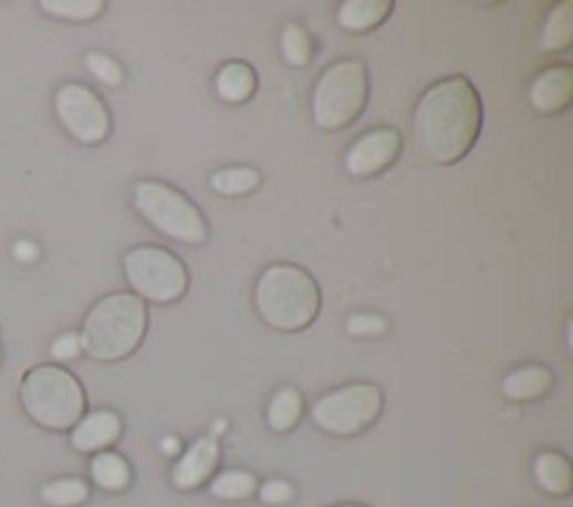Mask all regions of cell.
I'll list each match as a JSON object with an SVG mask.
<instances>
[{
  "label": "cell",
  "instance_id": "obj_1",
  "mask_svg": "<svg viewBox=\"0 0 573 507\" xmlns=\"http://www.w3.org/2000/svg\"><path fill=\"white\" fill-rule=\"evenodd\" d=\"M482 130V101L466 76L433 85L417 104L413 137L419 155L439 166L461 161Z\"/></svg>",
  "mask_w": 573,
  "mask_h": 507
},
{
  "label": "cell",
  "instance_id": "obj_2",
  "mask_svg": "<svg viewBox=\"0 0 573 507\" xmlns=\"http://www.w3.org/2000/svg\"><path fill=\"white\" fill-rule=\"evenodd\" d=\"M256 307L269 327L286 334L301 331L319 316L321 291L308 271L273 264L256 284Z\"/></svg>",
  "mask_w": 573,
  "mask_h": 507
},
{
  "label": "cell",
  "instance_id": "obj_3",
  "mask_svg": "<svg viewBox=\"0 0 573 507\" xmlns=\"http://www.w3.org/2000/svg\"><path fill=\"white\" fill-rule=\"evenodd\" d=\"M148 311L142 297L133 293H115L94 307L83 325L81 347L90 358L113 362L131 356L144 340Z\"/></svg>",
  "mask_w": 573,
  "mask_h": 507
},
{
  "label": "cell",
  "instance_id": "obj_4",
  "mask_svg": "<svg viewBox=\"0 0 573 507\" xmlns=\"http://www.w3.org/2000/svg\"><path fill=\"white\" fill-rule=\"evenodd\" d=\"M369 76L363 61L345 59L330 65L316 83L312 113L323 130H343L365 110Z\"/></svg>",
  "mask_w": 573,
  "mask_h": 507
},
{
  "label": "cell",
  "instance_id": "obj_5",
  "mask_svg": "<svg viewBox=\"0 0 573 507\" xmlns=\"http://www.w3.org/2000/svg\"><path fill=\"white\" fill-rule=\"evenodd\" d=\"M137 213L166 237L181 244H202L207 222L198 207L186 194L162 181H139L133 192Z\"/></svg>",
  "mask_w": 573,
  "mask_h": 507
},
{
  "label": "cell",
  "instance_id": "obj_6",
  "mask_svg": "<svg viewBox=\"0 0 573 507\" xmlns=\"http://www.w3.org/2000/svg\"><path fill=\"white\" fill-rule=\"evenodd\" d=\"M23 404L37 423L50 430H67L81 421L85 398L72 373L48 365L28 373Z\"/></svg>",
  "mask_w": 573,
  "mask_h": 507
},
{
  "label": "cell",
  "instance_id": "obj_7",
  "mask_svg": "<svg viewBox=\"0 0 573 507\" xmlns=\"http://www.w3.org/2000/svg\"><path fill=\"white\" fill-rule=\"evenodd\" d=\"M384 410V393L376 384L358 382L323 395L312 410L314 423L334 436H354L367 430Z\"/></svg>",
  "mask_w": 573,
  "mask_h": 507
},
{
  "label": "cell",
  "instance_id": "obj_8",
  "mask_svg": "<svg viewBox=\"0 0 573 507\" xmlns=\"http://www.w3.org/2000/svg\"><path fill=\"white\" fill-rule=\"evenodd\" d=\"M124 268L131 286L146 299L170 304L188 288L186 266L166 249L139 246L124 257Z\"/></svg>",
  "mask_w": 573,
  "mask_h": 507
},
{
  "label": "cell",
  "instance_id": "obj_9",
  "mask_svg": "<svg viewBox=\"0 0 573 507\" xmlns=\"http://www.w3.org/2000/svg\"><path fill=\"white\" fill-rule=\"evenodd\" d=\"M56 113L65 130L81 144H100L111 133V119L104 104L85 85H63L56 92Z\"/></svg>",
  "mask_w": 573,
  "mask_h": 507
},
{
  "label": "cell",
  "instance_id": "obj_10",
  "mask_svg": "<svg viewBox=\"0 0 573 507\" xmlns=\"http://www.w3.org/2000/svg\"><path fill=\"white\" fill-rule=\"evenodd\" d=\"M402 150V135L395 128L365 133L345 155V168L352 177H372L386 170Z\"/></svg>",
  "mask_w": 573,
  "mask_h": 507
},
{
  "label": "cell",
  "instance_id": "obj_11",
  "mask_svg": "<svg viewBox=\"0 0 573 507\" xmlns=\"http://www.w3.org/2000/svg\"><path fill=\"white\" fill-rule=\"evenodd\" d=\"M220 463V445L213 436H205L190 445L173 467V485L194 489L205 485Z\"/></svg>",
  "mask_w": 573,
  "mask_h": 507
},
{
  "label": "cell",
  "instance_id": "obj_12",
  "mask_svg": "<svg viewBox=\"0 0 573 507\" xmlns=\"http://www.w3.org/2000/svg\"><path fill=\"white\" fill-rule=\"evenodd\" d=\"M573 96V72L569 65L544 70L531 87V106L538 113L553 115L564 110Z\"/></svg>",
  "mask_w": 573,
  "mask_h": 507
},
{
  "label": "cell",
  "instance_id": "obj_13",
  "mask_svg": "<svg viewBox=\"0 0 573 507\" xmlns=\"http://www.w3.org/2000/svg\"><path fill=\"white\" fill-rule=\"evenodd\" d=\"M122 434V421L115 412H94L85 416L72 434V445L79 452H97L113 445Z\"/></svg>",
  "mask_w": 573,
  "mask_h": 507
},
{
  "label": "cell",
  "instance_id": "obj_14",
  "mask_svg": "<svg viewBox=\"0 0 573 507\" xmlns=\"http://www.w3.org/2000/svg\"><path fill=\"white\" fill-rule=\"evenodd\" d=\"M393 12L390 0H347L338 10V23L347 32H367Z\"/></svg>",
  "mask_w": 573,
  "mask_h": 507
},
{
  "label": "cell",
  "instance_id": "obj_15",
  "mask_svg": "<svg viewBox=\"0 0 573 507\" xmlns=\"http://www.w3.org/2000/svg\"><path fill=\"white\" fill-rule=\"evenodd\" d=\"M551 384H553V376L546 367L529 365L509 373L502 382V391L507 398L524 402V400L542 398L551 389Z\"/></svg>",
  "mask_w": 573,
  "mask_h": 507
},
{
  "label": "cell",
  "instance_id": "obj_16",
  "mask_svg": "<svg viewBox=\"0 0 573 507\" xmlns=\"http://www.w3.org/2000/svg\"><path fill=\"white\" fill-rule=\"evenodd\" d=\"M216 89L227 104H242L256 89V72L244 63H227L218 72Z\"/></svg>",
  "mask_w": 573,
  "mask_h": 507
},
{
  "label": "cell",
  "instance_id": "obj_17",
  "mask_svg": "<svg viewBox=\"0 0 573 507\" xmlns=\"http://www.w3.org/2000/svg\"><path fill=\"white\" fill-rule=\"evenodd\" d=\"M535 478L540 487L553 496H566L573 485L571 465L558 452H544L535 461Z\"/></svg>",
  "mask_w": 573,
  "mask_h": 507
},
{
  "label": "cell",
  "instance_id": "obj_18",
  "mask_svg": "<svg viewBox=\"0 0 573 507\" xmlns=\"http://www.w3.org/2000/svg\"><path fill=\"white\" fill-rule=\"evenodd\" d=\"M303 414V398L294 387L280 389L267 410V421L273 432H290L296 427L299 419Z\"/></svg>",
  "mask_w": 573,
  "mask_h": 507
},
{
  "label": "cell",
  "instance_id": "obj_19",
  "mask_svg": "<svg viewBox=\"0 0 573 507\" xmlns=\"http://www.w3.org/2000/svg\"><path fill=\"white\" fill-rule=\"evenodd\" d=\"M90 472H92L94 483L108 492H119V489L128 487V483H131V467L115 452H102L100 456H94Z\"/></svg>",
  "mask_w": 573,
  "mask_h": 507
},
{
  "label": "cell",
  "instance_id": "obj_20",
  "mask_svg": "<svg viewBox=\"0 0 573 507\" xmlns=\"http://www.w3.org/2000/svg\"><path fill=\"white\" fill-rule=\"evenodd\" d=\"M571 39H573V6L562 3L551 12L540 43L546 52H560L569 47Z\"/></svg>",
  "mask_w": 573,
  "mask_h": 507
},
{
  "label": "cell",
  "instance_id": "obj_21",
  "mask_svg": "<svg viewBox=\"0 0 573 507\" xmlns=\"http://www.w3.org/2000/svg\"><path fill=\"white\" fill-rule=\"evenodd\" d=\"M211 186L220 194L240 197V194H247V192H251L260 186V175H258V170L247 168V166L225 168V170H218L211 177Z\"/></svg>",
  "mask_w": 573,
  "mask_h": 507
},
{
  "label": "cell",
  "instance_id": "obj_22",
  "mask_svg": "<svg viewBox=\"0 0 573 507\" xmlns=\"http://www.w3.org/2000/svg\"><path fill=\"white\" fill-rule=\"evenodd\" d=\"M258 489V480L251 472L242 469H229L216 476L211 483V494L222 500H244Z\"/></svg>",
  "mask_w": 573,
  "mask_h": 507
},
{
  "label": "cell",
  "instance_id": "obj_23",
  "mask_svg": "<svg viewBox=\"0 0 573 507\" xmlns=\"http://www.w3.org/2000/svg\"><path fill=\"white\" fill-rule=\"evenodd\" d=\"M280 47H282L284 61L292 63L294 67L308 65L310 59H312V52H314L310 34L301 25H296V23H290V25L282 30Z\"/></svg>",
  "mask_w": 573,
  "mask_h": 507
},
{
  "label": "cell",
  "instance_id": "obj_24",
  "mask_svg": "<svg viewBox=\"0 0 573 507\" xmlns=\"http://www.w3.org/2000/svg\"><path fill=\"white\" fill-rule=\"evenodd\" d=\"M87 498V485L81 478H61L43 487V500L54 507H74Z\"/></svg>",
  "mask_w": 573,
  "mask_h": 507
},
{
  "label": "cell",
  "instance_id": "obj_25",
  "mask_svg": "<svg viewBox=\"0 0 573 507\" xmlns=\"http://www.w3.org/2000/svg\"><path fill=\"white\" fill-rule=\"evenodd\" d=\"M43 10L61 19L87 21L102 14L104 3H100V0H45Z\"/></svg>",
  "mask_w": 573,
  "mask_h": 507
},
{
  "label": "cell",
  "instance_id": "obj_26",
  "mask_svg": "<svg viewBox=\"0 0 573 507\" xmlns=\"http://www.w3.org/2000/svg\"><path fill=\"white\" fill-rule=\"evenodd\" d=\"M87 70L97 76L100 81H104L106 85H111V87H117V85H122V81H124V70H122V65L115 61V59H111V56H106V54H90L87 56Z\"/></svg>",
  "mask_w": 573,
  "mask_h": 507
},
{
  "label": "cell",
  "instance_id": "obj_27",
  "mask_svg": "<svg viewBox=\"0 0 573 507\" xmlns=\"http://www.w3.org/2000/svg\"><path fill=\"white\" fill-rule=\"evenodd\" d=\"M347 331L352 336H381L388 331V320L376 314H354L347 320Z\"/></svg>",
  "mask_w": 573,
  "mask_h": 507
},
{
  "label": "cell",
  "instance_id": "obj_28",
  "mask_svg": "<svg viewBox=\"0 0 573 507\" xmlns=\"http://www.w3.org/2000/svg\"><path fill=\"white\" fill-rule=\"evenodd\" d=\"M292 498H294V487H292V483H286V480L273 478V480H267L260 487V500L267 503V505H284V503H290Z\"/></svg>",
  "mask_w": 573,
  "mask_h": 507
},
{
  "label": "cell",
  "instance_id": "obj_29",
  "mask_svg": "<svg viewBox=\"0 0 573 507\" xmlns=\"http://www.w3.org/2000/svg\"><path fill=\"white\" fill-rule=\"evenodd\" d=\"M81 338L76 334H63L61 338L54 340L52 345V356L56 360H72L81 353Z\"/></svg>",
  "mask_w": 573,
  "mask_h": 507
},
{
  "label": "cell",
  "instance_id": "obj_30",
  "mask_svg": "<svg viewBox=\"0 0 573 507\" xmlns=\"http://www.w3.org/2000/svg\"><path fill=\"white\" fill-rule=\"evenodd\" d=\"M14 255H17L19 262L30 264V262H34V260L39 257V249H37L32 242H19V244L14 246Z\"/></svg>",
  "mask_w": 573,
  "mask_h": 507
},
{
  "label": "cell",
  "instance_id": "obj_31",
  "mask_svg": "<svg viewBox=\"0 0 573 507\" xmlns=\"http://www.w3.org/2000/svg\"><path fill=\"white\" fill-rule=\"evenodd\" d=\"M179 447H181V445H179L177 439H164V441H162V450H164L166 454H177Z\"/></svg>",
  "mask_w": 573,
  "mask_h": 507
},
{
  "label": "cell",
  "instance_id": "obj_32",
  "mask_svg": "<svg viewBox=\"0 0 573 507\" xmlns=\"http://www.w3.org/2000/svg\"><path fill=\"white\" fill-rule=\"evenodd\" d=\"M341 507H363V505H341Z\"/></svg>",
  "mask_w": 573,
  "mask_h": 507
}]
</instances>
